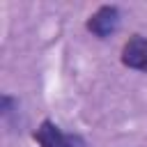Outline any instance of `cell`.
<instances>
[{
    "label": "cell",
    "instance_id": "3957f363",
    "mask_svg": "<svg viewBox=\"0 0 147 147\" xmlns=\"http://www.w3.org/2000/svg\"><path fill=\"white\" fill-rule=\"evenodd\" d=\"M122 64L147 74V39L145 37L140 34L129 37V41L122 46Z\"/></svg>",
    "mask_w": 147,
    "mask_h": 147
},
{
    "label": "cell",
    "instance_id": "6da1fadb",
    "mask_svg": "<svg viewBox=\"0 0 147 147\" xmlns=\"http://www.w3.org/2000/svg\"><path fill=\"white\" fill-rule=\"evenodd\" d=\"M34 140L39 142V147H87L83 138L64 133L51 119H44L39 124V129L34 131Z\"/></svg>",
    "mask_w": 147,
    "mask_h": 147
},
{
    "label": "cell",
    "instance_id": "7a4b0ae2",
    "mask_svg": "<svg viewBox=\"0 0 147 147\" xmlns=\"http://www.w3.org/2000/svg\"><path fill=\"white\" fill-rule=\"evenodd\" d=\"M117 25H119V9L115 5H103L87 18V30L99 39H106L108 34H113Z\"/></svg>",
    "mask_w": 147,
    "mask_h": 147
}]
</instances>
